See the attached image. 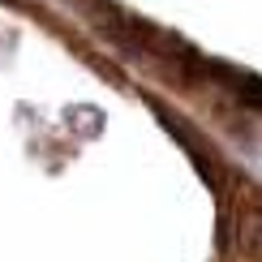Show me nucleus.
Instances as JSON below:
<instances>
[{"label":"nucleus","mask_w":262,"mask_h":262,"mask_svg":"<svg viewBox=\"0 0 262 262\" xmlns=\"http://www.w3.org/2000/svg\"><path fill=\"white\" fill-rule=\"evenodd\" d=\"M236 249L249 262H262V206H241L236 211Z\"/></svg>","instance_id":"obj_1"}]
</instances>
